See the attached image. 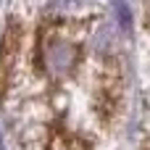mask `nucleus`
Listing matches in <instances>:
<instances>
[{
    "mask_svg": "<svg viewBox=\"0 0 150 150\" xmlns=\"http://www.w3.org/2000/svg\"><path fill=\"white\" fill-rule=\"evenodd\" d=\"M50 150H84L82 142L76 140H66V137H55V142L50 145Z\"/></svg>",
    "mask_w": 150,
    "mask_h": 150,
    "instance_id": "obj_3",
    "label": "nucleus"
},
{
    "mask_svg": "<svg viewBox=\"0 0 150 150\" xmlns=\"http://www.w3.org/2000/svg\"><path fill=\"white\" fill-rule=\"evenodd\" d=\"M42 61H45V69L53 76H63L76 63V45L63 40V37H50V40H45Z\"/></svg>",
    "mask_w": 150,
    "mask_h": 150,
    "instance_id": "obj_1",
    "label": "nucleus"
},
{
    "mask_svg": "<svg viewBox=\"0 0 150 150\" xmlns=\"http://www.w3.org/2000/svg\"><path fill=\"white\" fill-rule=\"evenodd\" d=\"M0 150H5V145H3V134H0Z\"/></svg>",
    "mask_w": 150,
    "mask_h": 150,
    "instance_id": "obj_4",
    "label": "nucleus"
},
{
    "mask_svg": "<svg viewBox=\"0 0 150 150\" xmlns=\"http://www.w3.org/2000/svg\"><path fill=\"white\" fill-rule=\"evenodd\" d=\"M111 5H113V16H116L119 29L124 34H129L132 32V8H129V3L127 0H111Z\"/></svg>",
    "mask_w": 150,
    "mask_h": 150,
    "instance_id": "obj_2",
    "label": "nucleus"
}]
</instances>
